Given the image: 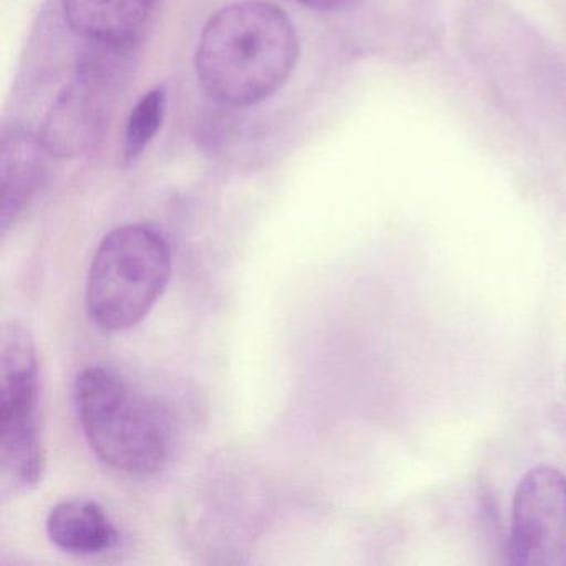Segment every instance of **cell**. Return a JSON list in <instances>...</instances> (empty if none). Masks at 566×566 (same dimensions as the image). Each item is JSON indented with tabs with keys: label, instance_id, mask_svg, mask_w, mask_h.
<instances>
[{
	"label": "cell",
	"instance_id": "277c9868",
	"mask_svg": "<svg viewBox=\"0 0 566 566\" xmlns=\"http://www.w3.org/2000/svg\"><path fill=\"white\" fill-rule=\"evenodd\" d=\"M0 462L15 486H34L45 470L41 377L29 331L12 323L0 347Z\"/></svg>",
	"mask_w": 566,
	"mask_h": 566
},
{
	"label": "cell",
	"instance_id": "3957f363",
	"mask_svg": "<svg viewBox=\"0 0 566 566\" xmlns=\"http://www.w3.org/2000/svg\"><path fill=\"white\" fill-rule=\"evenodd\" d=\"M171 248L148 224H124L98 244L85 286V307L98 329L122 333L140 324L167 290Z\"/></svg>",
	"mask_w": 566,
	"mask_h": 566
},
{
	"label": "cell",
	"instance_id": "6da1fadb",
	"mask_svg": "<svg viewBox=\"0 0 566 566\" xmlns=\"http://www.w3.org/2000/svg\"><path fill=\"white\" fill-rule=\"evenodd\" d=\"M297 61L300 39L286 12L261 0H243L211 15L195 65L211 101L243 108L273 97Z\"/></svg>",
	"mask_w": 566,
	"mask_h": 566
},
{
	"label": "cell",
	"instance_id": "9c48e42d",
	"mask_svg": "<svg viewBox=\"0 0 566 566\" xmlns=\"http://www.w3.org/2000/svg\"><path fill=\"white\" fill-rule=\"evenodd\" d=\"M49 539L69 555L94 556L111 552L120 535L105 510L94 500L57 503L45 522Z\"/></svg>",
	"mask_w": 566,
	"mask_h": 566
},
{
	"label": "cell",
	"instance_id": "52a82bcc",
	"mask_svg": "<svg viewBox=\"0 0 566 566\" xmlns=\"http://www.w3.org/2000/svg\"><path fill=\"white\" fill-rule=\"evenodd\" d=\"M51 151L41 135L25 130L8 132L0 154V224L2 233L9 230L31 205L44 184L48 157Z\"/></svg>",
	"mask_w": 566,
	"mask_h": 566
},
{
	"label": "cell",
	"instance_id": "7a4b0ae2",
	"mask_svg": "<svg viewBox=\"0 0 566 566\" xmlns=\"http://www.w3.org/2000/svg\"><path fill=\"white\" fill-rule=\"evenodd\" d=\"M75 403L88 446L111 469L147 476L170 462V412L114 370L97 366L78 374Z\"/></svg>",
	"mask_w": 566,
	"mask_h": 566
},
{
	"label": "cell",
	"instance_id": "8992f818",
	"mask_svg": "<svg viewBox=\"0 0 566 566\" xmlns=\"http://www.w3.org/2000/svg\"><path fill=\"white\" fill-rule=\"evenodd\" d=\"M509 563L566 566V475L548 465L533 467L513 493Z\"/></svg>",
	"mask_w": 566,
	"mask_h": 566
},
{
	"label": "cell",
	"instance_id": "5b68a950",
	"mask_svg": "<svg viewBox=\"0 0 566 566\" xmlns=\"http://www.w3.org/2000/svg\"><path fill=\"white\" fill-rule=\"evenodd\" d=\"M125 51L95 45L84 59L77 77L59 95L45 118L41 138L51 155L74 158L97 145L122 77L124 62L118 55Z\"/></svg>",
	"mask_w": 566,
	"mask_h": 566
},
{
	"label": "cell",
	"instance_id": "8fae6325",
	"mask_svg": "<svg viewBox=\"0 0 566 566\" xmlns=\"http://www.w3.org/2000/svg\"><path fill=\"white\" fill-rule=\"evenodd\" d=\"M296 2L314 11L337 12L356 4L357 0H296Z\"/></svg>",
	"mask_w": 566,
	"mask_h": 566
},
{
	"label": "cell",
	"instance_id": "30bf717a",
	"mask_svg": "<svg viewBox=\"0 0 566 566\" xmlns=\"http://www.w3.org/2000/svg\"><path fill=\"white\" fill-rule=\"evenodd\" d=\"M167 91L164 87L151 88L132 108L125 127L124 154L122 160L134 165L145 154L151 142L164 127L167 115Z\"/></svg>",
	"mask_w": 566,
	"mask_h": 566
},
{
	"label": "cell",
	"instance_id": "ba28073f",
	"mask_svg": "<svg viewBox=\"0 0 566 566\" xmlns=\"http://www.w3.org/2000/svg\"><path fill=\"white\" fill-rule=\"evenodd\" d=\"M155 0H62L65 22L95 45L132 48L154 14Z\"/></svg>",
	"mask_w": 566,
	"mask_h": 566
}]
</instances>
